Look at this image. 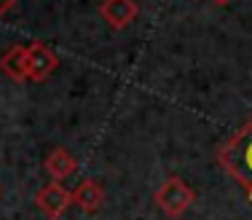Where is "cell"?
<instances>
[{"label": "cell", "instance_id": "52a82bcc", "mask_svg": "<svg viewBox=\"0 0 252 220\" xmlns=\"http://www.w3.org/2000/svg\"><path fill=\"white\" fill-rule=\"evenodd\" d=\"M43 166H46V172H49L51 180L64 183L67 177H73L78 172V158L67 151V148H54L49 156H46Z\"/></svg>", "mask_w": 252, "mask_h": 220}, {"label": "cell", "instance_id": "3957f363", "mask_svg": "<svg viewBox=\"0 0 252 220\" xmlns=\"http://www.w3.org/2000/svg\"><path fill=\"white\" fill-rule=\"evenodd\" d=\"M70 204H73V191L64 188V183H57V180L46 183V186L35 193V207L43 212L46 220H59L70 210Z\"/></svg>", "mask_w": 252, "mask_h": 220}, {"label": "cell", "instance_id": "277c9868", "mask_svg": "<svg viewBox=\"0 0 252 220\" xmlns=\"http://www.w3.org/2000/svg\"><path fill=\"white\" fill-rule=\"evenodd\" d=\"M25 54H27V81H32V83L49 81L51 73L59 67L57 51L49 49L46 43H40V40L27 43L25 46Z\"/></svg>", "mask_w": 252, "mask_h": 220}, {"label": "cell", "instance_id": "ba28073f", "mask_svg": "<svg viewBox=\"0 0 252 220\" xmlns=\"http://www.w3.org/2000/svg\"><path fill=\"white\" fill-rule=\"evenodd\" d=\"M0 70H3V75H8L11 81L25 83L27 81V54H25V46H11V49L0 57Z\"/></svg>", "mask_w": 252, "mask_h": 220}, {"label": "cell", "instance_id": "9c48e42d", "mask_svg": "<svg viewBox=\"0 0 252 220\" xmlns=\"http://www.w3.org/2000/svg\"><path fill=\"white\" fill-rule=\"evenodd\" d=\"M16 8V0H0V19H3L8 11H14Z\"/></svg>", "mask_w": 252, "mask_h": 220}, {"label": "cell", "instance_id": "8992f818", "mask_svg": "<svg viewBox=\"0 0 252 220\" xmlns=\"http://www.w3.org/2000/svg\"><path fill=\"white\" fill-rule=\"evenodd\" d=\"M105 199H107L105 186H102L99 180H94V177H86V180H81L73 188V204L78 210L89 212V215H94V212L105 204Z\"/></svg>", "mask_w": 252, "mask_h": 220}, {"label": "cell", "instance_id": "8fae6325", "mask_svg": "<svg viewBox=\"0 0 252 220\" xmlns=\"http://www.w3.org/2000/svg\"><path fill=\"white\" fill-rule=\"evenodd\" d=\"M0 196H3V188H0Z\"/></svg>", "mask_w": 252, "mask_h": 220}, {"label": "cell", "instance_id": "6da1fadb", "mask_svg": "<svg viewBox=\"0 0 252 220\" xmlns=\"http://www.w3.org/2000/svg\"><path fill=\"white\" fill-rule=\"evenodd\" d=\"M215 158H218L220 169L231 180H236L242 191L247 193V199L252 201V116L242 124V129L231 140H225L218 148Z\"/></svg>", "mask_w": 252, "mask_h": 220}, {"label": "cell", "instance_id": "5b68a950", "mask_svg": "<svg viewBox=\"0 0 252 220\" xmlns=\"http://www.w3.org/2000/svg\"><path fill=\"white\" fill-rule=\"evenodd\" d=\"M140 14L137 0H102L99 3V16L107 22L113 30H126Z\"/></svg>", "mask_w": 252, "mask_h": 220}, {"label": "cell", "instance_id": "7a4b0ae2", "mask_svg": "<svg viewBox=\"0 0 252 220\" xmlns=\"http://www.w3.org/2000/svg\"><path fill=\"white\" fill-rule=\"evenodd\" d=\"M153 201H156V207H158V210L164 212L169 220H180L185 212L190 210V207H193L196 191L183 180V177L172 175V177H166V180L156 188Z\"/></svg>", "mask_w": 252, "mask_h": 220}, {"label": "cell", "instance_id": "30bf717a", "mask_svg": "<svg viewBox=\"0 0 252 220\" xmlns=\"http://www.w3.org/2000/svg\"><path fill=\"white\" fill-rule=\"evenodd\" d=\"M212 3H215V5H228L231 0H212Z\"/></svg>", "mask_w": 252, "mask_h": 220}]
</instances>
